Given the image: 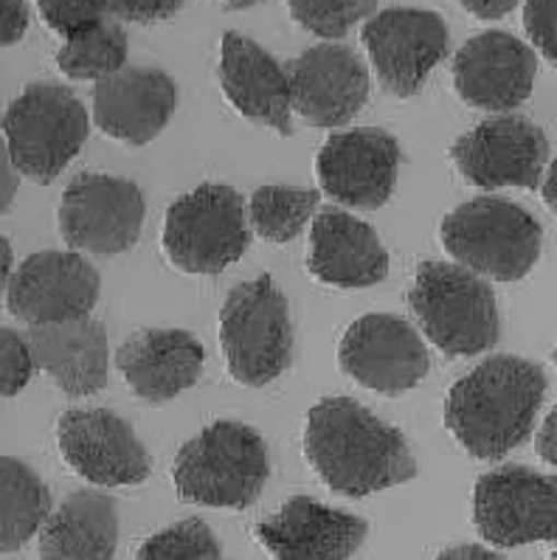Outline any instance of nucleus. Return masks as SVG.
<instances>
[{
  "mask_svg": "<svg viewBox=\"0 0 557 560\" xmlns=\"http://www.w3.org/2000/svg\"><path fill=\"white\" fill-rule=\"evenodd\" d=\"M290 107L313 127L335 130L361 113L369 100V71L352 48L322 43L299 54L288 68Z\"/></svg>",
  "mask_w": 557,
  "mask_h": 560,
  "instance_id": "f3484780",
  "label": "nucleus"
},
{
  "mask_svg": "<svg viewBox=\"0 0 557 560\" xmlns=\"http://www.w3.org/2000/svg\"><path fill=\"white\" fill-rule=\"evenodd\" d=\"M307 268L318 282L358 291L388 277V254L372 225L329 206L310 220Z\"/></svg>",
  "mask_w": 557,
  "mask_h": 560,
  "instance_id": "412c9836",
  "label": "nucleus"
},
{
  "mask_svg": "<svg viewBox=\"0 0 557 560\" xmlns=\"http://www.w3.org/2000/svg\"><path fill=\"white\" fill-rule=\"evenodd\" d=\"M220 343L231 377L251 389L268 386L293 358V324L274 277L236 284L220 311Z\"/></svg>",
  "mask_w": 557,
  "mask_h": 560,
  "instance_id": "0eeeda50",
  "label": "nucleus"
},
{
  "mask_svg": "<svg viewBox=\"0 0 557 560\" xmlns=\"http://www.w3.org/2000/svg\"><path fill=\"white\" fill-rule=\"evenodd\" d=\"M270 474L268 445L251 425L220 420L181 445L172 465L177 495L217 510L251 508Z\"/></svg>",
  "mask_w": 557,
  "mask_h": 560,
  "instance_id": "7ed1b4c3",
  "label": "nucleus"
},
{
  "mask_svg": "<svg viewBox=\"0 0 557 560\" xmlns=\"http://www.w3.org/2000/svg\"><path fill=\"white\" fill-rule=\"evenodd\" d=\"M98 273L77 250H39L12 270L7 307L28 327L82 318L96 307Z\"/></svg>",
  "mask_w": 557,
  "mask_h": 560,
  "instance_id": "2eb2a0df",
  "label": "nucleus"
},
{
  "mask_svg": "<svg viewBox=\"0 0 557 560\" xmlns=\"http://www.w3.org/2000/svg\"><path fill=\"white\" fill-rule=\"evenodd\" d=\"M538 60L526 43L507 32L476 34L453 57V85L467 105L504 113L530 100Z\"/></svg>",
  "mask_w": 557,
  "mask_h": 560,
  "instance_id": "a211bd4d",
  "label": "nucleus"
},
{
  "mask_svg": "<svg viewBox=\"0 0 557 560\" xmlns=\"http://www.w3.org/2000/svg\"><path fill=\"white\" fill-rule=\"evenodd\" d=\"M535 451L549 468L557 462V411H549L541 422V431L535 434Z\"/></svg>",
  "mask_w": 557,
  "mask_h": 560,
  "instance_id": "e433bc0d",
  "label": "nucleus"
},
{
  "mask_svg": "<svg viewBox=\"0 0 557 560\" xmlns=\"http://www.w3.org/2000/svg\"><path fill=\"white\" fill-rule=\"evenodd\" d=\"M12 265H14L12 245L7 243V237H0V293L7 291L9 277H12Z\"/></svg>",
  "mask_w": 557,
  "mask_h": 560,
  "instance_id": "ea45409f",
  "label": "nucleus"
},
{
  "mask_svg": "<svg viewBox=\"0 0 557 560\" xmlns=\"http://www.w3.org/2000/svg\"><path fill=\"white\" fill-rule=\"evenodd\" d=\"M251 243L243 198L231 186L204 184L166 209L164 254L184 273H220Z\"/></svg>",
  "mask_w": 557,
  "mask_h": 560,
  "instance_id": "6e6552de",
  "label": "nucleus"
},
{
  "mask_svg": "<svg viewBox=\"0 0 557 560\" xmlns=\"http://www.w3.org/2000/svg\"><path fill=\"white\" fill-rule=\"evenodd\" d=\"M43 21L59 34V37H71L93 23L105 21V3L102 0H37Z\"/></svg>",
  "mask_w": 557,
  "mask_h": 560,
  "instance_id": "2f4dec72",
  "label": "nucleus"
},
{
  "mask_svg": "<svg viewBox=\"0 0 557 560\" xmlns=\"http://www.w3.org/2000/svg\"><path fill=\"white\" fill-rule=\"evenodd\" d=\"M401 170V144L386 130L333 132L315 159L324 195L352 209H381L388 203Z\"/></svg>",
  "mask_w": 557,
  "mask_h": 560,
  "instance_id": "dca6fc26",
  "label": "nucleus"
},
{
  "mask_svg": "<svg viewBox=\"0 0 557 560\" xmlns=\"http://www.w3.org/2000/svg\"><path fill=\"white\" fill-rule=\"evenodd\" d=\"M555 175H557V164L552 161V164L544 170V175H541V184H538V189L544 191V203L549 206V211H555Z\"/></svg>",
  "mask_w": 557,
  "mask_h": 560,
  "instance_id": "a19ab883",
  "label": "nucleus"
},
{
  "mask_svg": "<svg viewBox=\"0 0 557 560\" xmlns=\"http://www.w3.org/2000/svg\"><path fill=\"white\" fill-rule=\"evenodd\" d=\"M254 533L274 560H349L367 540L369 527L361 515L293 495L259 521Z\"/></svg>",
  "mask_w": 557,
  "mask_h": 560,
  "instance_id": "6ab92c4d",
  "label": "nucleus"
},
{
  "mask_svg": "<svg viewBox=\"0 0 557 560\" xmlns=\"http://www.w3.org/2000/svg\"><path fill=\"white\" fill-rule=\"evenodd\" d=\"M473 524L492 547H524L557 535V481L524 465L481 476L473 490Z\"/></svg>",
  "mask_w": 557,
  "mask_h": 560,
  "instance_id": "1a4fd4ad",
  "label": "nucleus"
},
{
  "mask_svg": "<svg viewBox=\"0 0 557 560\" xmlns=\"http://www.w3.org/2000/svg\"><path fill=\"white\" fill-rule=\"evenodd\" d=\"M18 186H20V175L12 166V159H9L7 141H3V136H0V214H7V211L12 209Z\"/></svg>",
  "mask_w": 557,
  "mask_h": 560,
  "instance_id": "c9c22d12",
  "label": "nucleus"
},
{
  "mask_svg": "<svg viewBox=\"0 0 557 560\" xmlns=\"http://www.w3.org/2000/svg\"><path fill=\"white\" fill-rule=\"evenodd\" d=\"M177 85L158 68H121L93 88V119L98 130L130 147L150 144L170 125Z\"/></svg>",
  "mask_w": 557,
  "mask_h": 560,
  "instance_id": "aec40b11",
  "label": "nucleus"
},
{
  "mask_svg": "<svg viewBox=\"0 0 557 560\" xmlns=\"http://www.w3.org/2000/svg\"><path fill=\"white\" fill-rule=\"evenodd\" d=\"M341 370L363 389L381 395L411 392L431 370L420 332L401 316L372 313L352 322L338 343Z\"/></svg>",
  "mask_w": 557,
  "mask_h": 560,
  "instance_id": "ddd939ff",
  "label": "nucleus"
},
{
  "mask_svg": "<svg viewBox=\"0 0 557 560\" xmlns=\"http://www.w3.org/2000/svg\"><path fill=\"white\" fill-rule=\"evenodd\" d=\"M51 515V490L26 462L0 456V552H18Z\"/></svg>",
  "mask_w": 557,
  "mask_h": 560,
  "instance_id": "a878e982",
  "label": "nucleus"
},
{
  "mask_svg": "<svg viewBox=\"0 0 557 560\" xmlns=\"http://www.w3.org/2000/svg\"><path fill=\"white\" fill-rule=\"evenodd\" d=\"M34 363L26 336L0 327V397H14L32 381Z\"/></svg>",
  "mask_w": 557,
  "mask_h": 560,
  "instance_id": "7c9ffc66",
  "label": "nucleus"
},
{
  "mask_svg": "<svg viewBox=\"0 0 557 560\" xmlns=\"http://www.w3.org/2000/svg\"><path fill=\"white\" fill-rule=\"evenodd\" d=\"M206 350L186 330H141L116 352V370L147 402H166L204 375Z\"/></svg>",
  "mask_w": 557,
  "mask_h": 560,
  "instance_id": "b1692460",
  "label": "nucleus"
},
{
  "mask_svg": "<svg viewBox=\"0 0 557 560\" xmlns=\"http://www.w3.org/2000/svg\"><path fill=\"white\" fill-rule=\"evenodd\" d=\"M437 560H507L501 558L499 552H492V549L479 547V544H460V547L442 549L437 555Z\"/></svg>",
  "mask_w": 557,
  "mask_h": 560,
  "instance_id": "58836bf2",
  "label": "nucleus"
},
{
  "mask_svg": "<svg viewBox=\"0 0 557 560\" xmlns=\"http://www.w3.org/2000/svg\"><path fill=\"white\" fill-rule=\"evenodd\" d=\"M440 240L460 268L496 282H519L538 265L544 229L524 206L476 198L442 220Z\"/></svg>",
  "mask_w": 557,
  "mask_h": 560,
  "instance_id": "39448f33",
  "label": "nucleus"
},
{
  "mask_svg": "<svg viewBox=\"0 0 557 560\" xmlns=\"http://www.w3.org/2000/svg\"><path fill=\"white\" fill-rule=\"evenodd\" d=\"M555 3L557 0H526L524 7L526 37L552 66H555Z\"/></svg>",
  "mask_w": 557,
  "mask_h": 560,
  "instance_id": "473e14b6",
  "label": "nucleus"
},
{
  "mask_svg": "<svg viewBox=\"0 0 557 560\" xmlns=\"http://www.w3.org/2000/svg\"><path fill=\"white\" fill-rule=\"evenodd\" d=\"M549 560H557V555H552V558Z\"/></svg>",
  "mask_w": 557,
  "mask_h": 560,
  "instance_id": "37998d69",
  "label": "nucleus"
},
{
  "mask_svg": "<svg viewBox=\"0 0 557 560\" xmlns=\"http://www.w3.org/2000/svg\"><path fill=\"white\" fill-rule=\"evenodd\" d=\"M57 448L68 468L96 488H130L150 476V454L116 411L71 409L57 422Z\"/></svg>",
  "mask_w": 557,
  "mask_h": 560,
  "instance_id": "4468645a",
  "label": "nucleus"
},
{
  "mask_svg": "<svg viewBox=\"0 0 557 560\" xmlns=\"http://www.w3.org/2000/svg\"><path fill=\"white\" fill-rule=\"evenodd\" d=\"M408 307L428 341L451 358L481 355L499 341V304L481 277L451 262L417 268Z\"/></svg>",
  "mask_w": 557,
  "mask_h": 560,
  "instance_id": "20e7f679",
  "label": "nucleus"
},
{
  "mask_svg": "<svg viewBox=\"0 0 557 560\" xmlns=\"http://www.w3.org/2000/svg\"><path fill=\"white\" fill-rule=\"evenodd\" d=\"M322 203V191L302 186H263L251 195L245 214L248 229L270 243H290L302 234L315 218Z\"/></svg>",
  "mask_w": 557,
  "mask_h": 560,
  "instance_id": "cd10ccee",
  "label": "nucleus"
},
{
  "mask_svg": "<svg viewBox=\"0 0 557 560\" xmlns=\"http://www.w3.org/2000/svg\"><path fill=\"white\" fill-rule=\"evenodd\" d=\"M127 62V34L121 23L105 21L93 23L82 32L66 37L62 48L57 51V68L68 80L98 82L121 71Z\"/></svg>",
  "mask_w": 557,
  "mask_h": 560,
  "instance_id": "bb28decb",
  "label": "nucleus"
},
{
  "mask_svg": "<svg viewBox=\"0 0 557 560\" xmlns=\"http://www.w3.org/2000/svg\"><path fill=\"white\" fill-rule=\"evenodd\" d=\"M462 7L471 14H476L479 21H499L504 14L519 7L521 0H460Z\"/></svg>",
  "mask_w": 557,
  "mask_h": 560,
  "instance_id": "4c0bfd02",
  "label": "nucleus"
},
{
  "mask_svg": "<svg viewBox=\"0 0 557 560\" xmlns=\"http://www.w3.org/2000/svg\"><path fill=\"white\" fill-rule=\"evenodd\" d=\"M102 3H105L107 14L127 23L166 21L184 7V0H102Z\"/></svg>",
  "mask_w": 557,
  "mask_h": 560,
  "instance_id": "72a5a7b5",
  "label": "nucleus"
},
{
  "mask_svg": "<svg viewBox=\"0 0 557 560\" xmlns=\"http://www.w3.org/2000/svg\"><path fill=\"white\" fill-rule=\"evenodd\" d=\"M378 9V0H290V14L304 32L341 40L361 21H369Z\"/></svg>",
  "mask_w": 557,
  "mask_h": 560,
  "instance_id": "c756f323",
  "label": "nucleus"
},
{
  "mask_svg": "<svg viewBox=\"0 0 557 560\" xmlns=\"http://www.w3.org/2000/svg\"><path fill=\"white\" fill-rule=\"evenodd\" d=\"M304 456L333 493L349 499H363L417 476L406 436L352 397H324L310 409Z\"/></svg>",
  "mask_w": 557,
  "mask_h": 560,
  "instance_id": "f257e3e1",
  "label": "nucleus"
},
{
  "mask_svg": "<svg viewBox=\"0 0 557 560\" xmlns=\"http://www.w3.org/2000/svg\"><path fill=\"white\" fill-rule=\"evenodd\" d=\"M223 3H229L231 9H248L256 7V3H263V0H223Z\"/></svg>",
  "mask_w": 557,
  "mask_h": 560,
  "instance_id": "79ce46f5",
  "label": "nucleus"
},
{
  "mask_svg": "<svg viewBox=\"0 0 557 560\" xmlns=\"http://www.w3.org/2000/svg\"><path fill=\"white\" fill-rule=\"evenodd\" d=\"M220 85L225 100L245 119L265 125L279 136L293 132L288 73L279 62L256 46L251 37L229 32L220 46Z\"/></svg>",
  "mask_w": 557,
  "mask_h": 560,
  "instance_id": "5701e85b",
  "label": "nucleus"
},
{
  "mask_svg": "<svg viewBox=\"0 0 557 560\" xmlns=\"http://www.w3.org/2000/svg\"><path fill=\"white\" fill-rule=\"evenodd\" d=\"M451 159L462 178L479 189H538L549 161V141L524 116H496L453 141Z\"/></svg>",
  "mask_w": 557,
  "mask_h": 560,
  "instance_id": "f8f14e48",
  "label": "nucleus"
},
{
  "mask_svg": "<svg viewBox=\"0 0 557 560\" xmlns=\"http://www.w3.org/2000/svg\"><path fill=\"white\" fill-rule=\"evenodd\" d=\"M361 40L381 85L394 96H414L448 57L451 32L437 12L383 9L363 23Z\"/></svg>",
  "mask_w": 557,
  "mask_h": 560,
  "instance_id": "9b49d317",
  "label": "nucleus"
},
{
  "mask_svg": "<svg viewBox=\"0 0 557 560\" xmlns=\"http://www.w3.org/2000/svg\"><path fill=\"white\" fill-rule=\"evenodd\" d=\"M144 211V195L132 180L82 172L62 191L59 234L73 250L111 257L138 243Z\"/></svg>",
  "mask_w": 557,
  "mask_h": 560,
  "instance_id": "9d476101",
  "label": "nucleus"
},
{
  "mask_svg": "<svg viewBox=\"0 0 557 560\" xmlns=\"http://www.w3.org/2000/svg\"><path fill=\"white\" fill-rule=\"evenodd\" d=\"M18 175L48 186L62 175L88 141L91 119L77 93L54 82H34L0 119Z\"/></svg>",
  "mask_w": 557,
  "mask_h": 560,
  "instance_id": "423d86ee",
  "label": "nucleus"
},
{
  "mask_svg": "<svg viewBox=\"0 0 557 560\" xmlns=\"http://www.w3.org/2000/svg\"><path fill=\"white\" fill-rule=\"evenodd\" d=\"M28 352L37 370L68 397H91L107 386L111 347L102 322L91 316L57 324H37L26 332Z\"/></svg>",
  "mask_w": 557,
  "mask_h": 560,
  "instance_id": "4be33fe9",
  "label": "nucleus"
},
{
  "mask_svg": "<svg viewBox=\"0 0 557 560\" xmlns=\"http://www.w3.org/2000/svg\"><path fill=\"white\" fill-rule=\"evenodd\" d=\"M546 397L538 363L496 355L453 383L445 425L462 448L481 462L501 459L530 440Z\"/></svg>",
  "mask_w": 557,
  "mask_h": 560,
  "instance_id": "f03ea898",
  "label": "nucleus"
},
{
  "mask_svg": "<svg viewBox=\"0 0 557 560\" xmlns=\"http://www.w3.org/2000/svg\"><path fill=\"white\" fill-rule=\"evenodd\" d=\"M118 547L116 501L77 490L39 529V560H113Z\"/></svg>",
  "mask_w": 557,
  "mask_h": 560,
  "instance_id": "393cba45",
  "label": "nucleus"
},
{
  "mask_svg": "<svg viewBox=\"0 0 557 560\" xmlns=\"http://www.w3.org/2000/svg\"><path fill=\"white\" fill-rule=\"evenodd\" d=\"M28 28L26 0H0V46H14Z\"/></svg>",
  "mask_w": 557,
  "mask_h": 560,
  "instance_id": "f704fd0d",
  "label": "nucleus"
},
{
  "mask_svg": "<svg viewBox=\"0 0 557 560\" xmlns=\"http://www.w3.org/2000/svg\"><path fill=\"white\" fill-rule=\"evenodd\" d=\"M136 560H223V549L206 521L186 518L150 535Z\"/></svg>",
  "mask_w": 557,
  "mask_h": 560,
  "instance_id": "c85d7f7f",
  "label": "nucleus"
}]
</instances>
